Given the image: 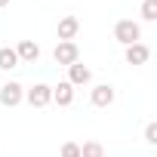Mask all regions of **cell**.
Listing matches in <instances>:
<instances>
[{
  "label": "cell",
  "mask_w": 157,
  "mask_h": 157,
  "mask_svg": "<svg viewBox=\"0 0 157 157\" xmlns=\"http://www.w3.org/2000/svg\"><path fill=\"white\" fill-rule=\"evenodd\" d=\"M145 142L148 145H157V123H148L145 126Z\"/></svg>",
  "instance_id": "15"
},
{
  "label": "cell",
  "mask_w": 157,
  "mask_h": 157,
  "mask_svg": "<svg viewBox=\"0 0 157 157\" xmlns=\"http://www.w3.org/2000/svg\"><path fill=\"white\" fill-rule=\"evenodd\" d=\"M22 99H25V86H22V83L10 80V83L0 86V105H3V108H16Z\"/></svg>",
  "instance_id": "4"
},
{
  "label": "cell",
  "mask_w": 157,
  "mask_h": 157,
  "mask_svg": "<svg viewBox=\"0 0 157 157\" xmlns=\"http://www.w3.org/2000/svg\"><path fill=\"white\" fill-rule=\"evenodd\" d=\"M19 65V56L13 46H0V71H13Z\"/></svg>",
  "instance_id": "11"
},
{
  "label": "cell",
  "mask_w": 157,
  "mask_h": 157,
  "mask_svg": "<svg viewBox=\"0 0 157 157\" xmlns=\"http://www.w3.org/2000/svg\"><path fill=\"white\" fill-rule=\"evenodd\" d=\"M114 86L111 83H99V86H93V93H90V102L96 105V108H108V105H114Z\"/></svg>",
  "instance_id": "5"
},
{
  "label": "cell",
  "mask_w": 157,
  "mask_h": 157,
  "mask_svg": "<svg viewBox=\"0 0 157 157\" xmlns=\"http://www.w3.org/2000/svg\"><path fill=\"white\" fill-rule=\"evenodd\" d=\"M114 40L123 43V46L139 43V40H142V28H139V22H132V19H120V22L114 25Z\"/></svg>",
  "instance_id": "1"
},
{
  "label": "cell",
  "mask_w": 157,
  "mask_h": 157,
  "mask_svg": "<svg viewBox=\"0 0 157 157\" xmlns=\"http://www.w3.org/2000/svg\"><path fill=\"white\" fill-rule=\"evenodd\" d=\"M123 59H126V65H145V62L151 59V49H148L145 43H132V46H126Z\"/></svg>",
  "instance_id": "7"
},
{
  "label": "cell",
  "mask_w": 157,
  "mask_h": 157,
  "mask_svg": "<svg viewBox=\"0 0 157 157\" xmlns=\"http://www.w3.org/2000/svg\"><path fill=\"white\" fill-rule=\"evenodd\" d=\"M142 19L154 22L157 19V0H142Z\"/></svg>",
  "instance_id": "13"
},
{
  "label": "cell",
  "mask_w": 157,
  "mask_h": 157,
  "mask_svg": "<svg viewBox=\"0 0 157 157\" xmlns=\"http://www.w3.org/2000/svg\"><path fill=\"white\" fill-rule=\"evenodd\" d=\"M80 157H105V145L96 142V139H90V142L80 145Z\"/></svg>",
  "instance_id": "12"
},
{
  "label": "cell",
  "mask_w": 157,
  "mask_h": 157,
  "mask_svg": "<svg viewBox=\"0 0 157 157\" xmlns=\"http://www.w3.org/2000/svg\"><path fill=\"white\" fill-rule=\"evenodd\" d=\"M90 80H93V71H90L86 65H80V62L68 65V83H71V86H86Z\"/></svg>",
  "instance_id": "6"
},
{
  "label": "cell",
  "mask_w": 157,
  "mask_h": 157,
  "mask_svg": "<svg viewBox=\"0 0 157 157\" xmlns=\"http://www.w3.org/2000/svg\"><path fill=\"white\" fill-rule=\"evenodd\" d=\"M62 157H80V145L77 142H65L62 145Z\"/></svg>",
  "instance_id": "14"
},
{
  "label": "cell",
  "mask_w": 157,
  "mask_h": 157,
  "mask_svg": "<svg viewBox=\"0 0 157 157\" xmlns=\"http://www.w3.org/2000/svg\"><path fill=\"white\" fill-rule=\"evenodd\" d=\"M52 59H56V65H74V62H80V49H77V43L74 40H59L56 43V49H52Z\"/></svg>",
  "instance_id": "2"
},
{
  "label": "cell",
  "mask_w": 157,
  "mask_h": 157,
  "mask_svg": "<svg viewBox=\"0 0 157 157\" xmlns=\"http://www.w3.org/2000/svg\"><path fill=\"white\" fill-rule=\"evenodd\" d=\"M3 6H10V0H0V10H3Z\"/></svg>",
  "instance_id": "16"
},
{
  "label": "cell",
  "mask_w": 157,
  "mask_h": 157,
  "mask_svg": "<svg viewBox=\"0 0 157 157\" xmlns=\"http://www.w3.org/2000/svg\"><path fill=\"white\" fill-rule=\"evenodd\" d=\"M16 56H19V62H37L40 59V46L34 43V40H19V46H16Z\"/></svg>",
  "instance_id": "8"
},
{
  "label": "cell",
  "mask_w": 157,
  "mask_h": 157,
  "mask_svg": "<svg viewBox=\"0 0 157 157\" xmlns=\"http://www.w3.org/2000/svg\"><path fill=\"white\" fill-rule=\"evenodd\" d=\"M52 102L62 105V108H68V105L74 102V86H71L68 80H62L59 86H52Z\"/></svg>",
  "instance_id": "9"
},
{
  "label": "cell",
  "mask_w": 157,
  "mask_h": 157,
  "mask_svg": "<svg viewBox=\"0 0 157 157\" xmlns=\"http://www.w3.org/2000/svg\"><path fill=\"white\" fill-rule=\"evenodd\" d=\"M25 99H28L31 108H46V105L52 102V86H46V83H34L31 90H25Z\"/></svg>",
  "instance_id": "3"
},
{
  "label": "cell",
  "mask_w": 157,
  "mask_h": 157,
  "mask_svg": "<svg viewBox=\"0 0 157 157\" xmlns=\"http://www.w3.org/2000/svg\"><path fill=\"white\" fill-rule=\"evenodd\" d=\"M77 31H80V22H77L74 16H65V19L59 22V40H74Z\"/></svg>",
  "instance_id": "10"
}]
</instances>
